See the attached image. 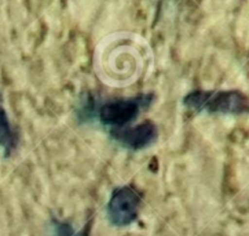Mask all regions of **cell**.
<instances>
[{
    "label": "cell",
    "instance_id": "obj_4",
    "mask_svg": "<svg viewBox=\"0 0 249 236\" xmlns=\"http://www.w3.org/2000/svg\"><path fill=\"white\" fill-rule=\"evenodd\" d=\"M110 137L117 141L121 147L129 151H142L152 147L159 138V129L152 120L138 123L135 126H129L123 130L113 131Z\"/></svg>",
    "mask_w": 249,
    "mask_h": 236
},
{
    "label": "cell",
    "instance_id": "obj_3",
    "mask_svg": "<svg viewBox=\"0 0 249 236\" xmlns=\"http://www.w3.org/2000/svg\"><path fill=\"white\" fill-rule=\"evenodd\" d=\"M142 204V196L131 185L113 189L106 204V216L113 227L124 228L137 221Z\"/></svg>",
    "mask_w": 249,
    "mask_h": 236
},
{
    "label": "cell",
    "instance_id": "obj_1",
    "mask_svg": "<svg viewBox=\"0 0 249 236\" xmlns=\"http://www.w3.org/2000/svg\"><path fill=\"white\" fill-rule=\"evenodd\" d=\"M153 101L154 96L150 93L132 97L114 98L102 102L94 112L98 122L110 134L113 131L123 130L132 126L131 123L137 119L141 112L152 105Z\"/></svg>",
    "mask_w": 249,
    "mask_h": 236
},
{
    "label": "cell",
    "instance_id": "obj_6",
    "mask_svg": "<svg viewBox=\"0 0 249 236\" xmlns=\"http://www.w3.org/2000/svg\"><path fill=\"white\" fill-rule=\"evenodd\" d=\"M53 235L54 236H89V225L81 231H76L71 224L64 221H53Z\"/></svg>",
    "mask_w": 249,
    "mask_h": 236
},
{
    "label": "cell",
    "instance_id": "obj_5",
    "mask_svg": "<svg viewBox=\"0 0 249 236\" xmlns=\"http://www.w3.org/2000/svg\"><path fill=\"white\" fill-rule=\"evenodd\" d=\"M17 144H18V138H17L16 131L10 123L6 109L0 102V149L4 152V155L10 156L17 148Z\"/></svg>",
    "mask_w": 249,
    "mask_h": 236
},
{
    "label": "cell",
    "instance_id": "obj_2",
    "mask_svg": "<svg viewBox=\"0 0 249 236\" xmlns=\"http://www.w3.org/2000/svg\"><path fill=\"white\" fill-rule=\"evenodd\" d=\"M183 105L194 112L242 115L249 112V98L238 90H196L183 98Z\"/></svg>",
    "mask_w": 249,
    "mask_h": 236
}]
</instances>
